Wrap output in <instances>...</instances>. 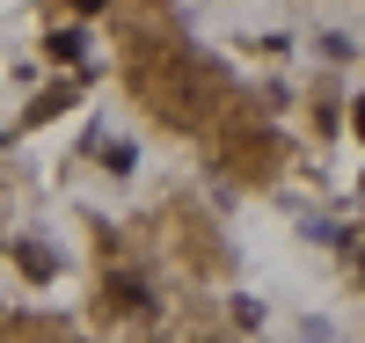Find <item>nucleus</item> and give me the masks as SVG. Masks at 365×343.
Instances as JSON below:
<instances>
[{"label":"nucleus","mask_w":365,"mask_h":343,"mask_svg":"<svg viewBox=\"0 0 365 343\" xmlns=\"http://www.w3.org/2000/svg\"><path fill=\"white\" fill-rule=\"evenodd\" d=\"M15 263H22L29 277H37V285H44V277L58 270V263H51V248H44V241H22V248H15Z\"/></svg>","instance_id":"nucleus-2"},{"label":"nucleus","mask_w":365,"mask_h":343,"mask_svg":"<svg viewBox=\"0 0 365 343\" xmlns=\"http://www.w3.org/2000/svg\"><path fill=\"white\" fill-rule=\"evenodd\" d=\"M103 292H110V307H125V314H146V307H154L132 270H110V285H103Z\"/></svg>","instance_id":"nucleus-1"},{"label":"nucleus","mask_w":365,"mask_h":343,"mask_svg":"<svg viewBox=\"0 0 365 343\" xmlns=\"http://www.w3.org/2000/svg\"><path fill=\"white\" fill-rule=\"evenodd\" d=\"M358 139H365V103H358Z\"/></svg>","instance_id":"nucleus-4"},{"label":"nucleus","mask_w":365,"mask_h":343,"mask_svg":"<svg viewBox=\"0 0 365 343\" xmlns=\"http://www.w3.org/2000/svg\"><path fill=\"white\" fill-rule=\"evenodd\" d=\"M73 8H81V15H96V8H103V0H73Z\"/></svg>","instance_id":"nucleus-3"}]
</instances>
